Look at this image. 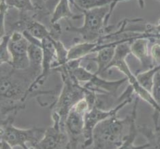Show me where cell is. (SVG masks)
Instances as JSON below:
<instances>
[{"mask_svg":"<svg viewBox=\"0 0 160 149\" xmlns=\"http://www.w3.org/2000/svg\"><path fill=\"white\" fill-rule=\"evenodd\" d=\"M54 70L58 72L62 76L63 86L58 98L51 106V108L53 112L60 117L64 126L68 113L81 99L85 97L87 89L81 85L66 64L56 67Z\"/></svg>","mask_w":160,"mask_h":149,"instance_id":"6da1fadb","label":"cell"},{"mask_svg":"<svg viewBox=\"0 0 160 149\" xmlns=\"http://www.w3.org/2000/svg\"><path fill=\"white\" fill-rule=\"evenodd\" d=\"M130 115L120 119L117 115L98 123L93 132V148H121L128 136L125 133L130 124Z\"/></svg>","mask_w":160,"mask_h":149,"instance_id":"7a4b0ae2","label":"cell"},{"mask_svg":"<svg viewBox=\"0 0 160 149\" xmlns=\"http://www.w3.org/2000/svg\"><path fill=\"white\" fill-rule=\"evenodd\" d=\"M107 5L91 10H79L83 14L84 23L81 27H75L68 21V32H75L81 38L82 42H96L105 36L106 29L111 17L110 6Z\"/></svg>","mask_w":160,"mask_h":149,"instance_id":"3957f363","label":"cell"},{"mask_svg":"<svg viewBox=\"0 0 160 149\" xmlns=\"http://www.w3.org/2000/svg\"><path fill=\"white\" fill-rule=\"evenodd\" d=\"M17 112H12L5 119H2L0 140H5L12 148L17 147L25 149L35 148L42 139L46 129L36 127L29 129L16 127L13 123Z\"/></svg>","mask_w":160,"mask_h":149,"instance_id":"277c9868","label":"cell"},{"mask_svg":"<svg viewBox=\"0 0 160 149\" xmlns=\"http://www.w3.org/2000/svg\"><path fill=\"white\" fill-rule=\"evenodd\" d=\"M89 106L85 97L81 99L68 113L65 121V129L69 137L67 148H84L83 136L85 115L89 110Z\"/></svg>","mask_w":160,"mask_h":149,"instance_id":"5b68a950","label":"cell"},{"mask_svg":"<svg viewBox=\"0 0 160 149\" xmlns=\"http://www.w3.org/2000/svg\"><path fill=\"white\" fill-rule=\"evenodd\" d=\"M132 100H125L117 105L114 108L104 110L95 106L93 108L87 112L85 115V123H84L83 136L85 137L84 148L92 146L93 144V132L96 126L100 122L106 118L115 116L118 112L124 106L129 104Z\"/></svg>","mask_w":160,"mask_h":149,"instance_id":"8992f818","label":"cell"},{"mask_svg":"<svg viewBox=\"0 0 160 149\" xmlns=\"http://www.w3.org/2000/svg\"><path fill=\"white\" fill-rule=\"evenodd\" d=\"M53 123L46 129L44 135L35 148L56 149L67 148L69 137L62 123L61 118L58 114L52 112Z\"/></svg>","mask_w":160,"mask_h":149,"instance_id":"52a82bcc","label":"cell"},{"mask_svg":"<svg viewBox=\"0 0 160 149\" xmlns=\"http://www.w3.org/2000/svg\"><path fill=\"white\" fill-rule=\"evenodd\" d=\"M30 42L22 32L14 31L10 33L8 44L12 57L10 67L16 70H26L29 67L28 48Z\"/></svg>","mask_w":160,"mask_h":149,"instance_id":"ba28073f","label":"cell"},{"mask_svg":"<svg viewBox=\"0 0 160 149\" xmlns=\"http://www.w3.org/2000/svg\"><path fill=\"white\" fill-rule=\"evenodd\" d=\"M41 47L43 51L42 68L41 74L29 87V91L32 93H33L36 91L38 86L43 85L50 74L51 70H52L53 65L56 62V50L51 36L41 40Z\"/></svg>","mask_w":160,"mask_h":149,"instance_id":"9c48e42d","label":"cell"},{"mask_svg":"<svg viewBox=\"0 0 160 149\" xmlns=\"http://www.w3.org/2000/svg\"><path fill=\"white\" fill-rule=\"evenodd\" d=\"M130 42H122L117 45L115 55L106 68V72L112 67H115L125 76L129 84H132L136 82L137 79L136 76L132 72L126 61L128 56L131 54Z\"/></svg>","mask_w":160,"mask_h":149,"instance_id":"30bf717a","label":"cell"},{"mask_svg":"<svg viewBox=\"0 0 160 149\" xmlns=\"http://www.w3.org/2000/svg\"><path fill=\"white\" fill-rule=\"evenodd\" d=\"M22 33L30 42L28 48L29 67L28 70L35 81L41 74L42 68L43 51L41 47V41L30 36L26 31L22 32Z\"/></svg>","mask_w":160,"mask_h":149,"instance_id":"8fae6325","label":"cell"},{"mask_svg":"<svg viewBox=\"0 0 160 149\" xmlns=\"http://www.w3.org/2000/svg\"><path fill=\"white\" fill-rule=\"evenodd\" d=\"M126 81H128L126 77L117 81H108L93 73L89 82L85 83L83 86L87 89L95 91L96 93L108 94L113 97H117L119 88Z\"/></svg>","mask_w":160,"mask_h":149,"instance_id":"7c38bea8","label":"cell"},{"mask_svg":"<svg viewBox=\"0 0 160 149\" xmlns=\"http://www.w3.org/2000/svg\"><path fill=\"white\" fill-rule=\"evenodd\" d=\"M128 40H119L115 42H111L108 43L100 44L97 47L96 52L97 56L94 58L88 59L92 62H95L97 67V70L96 72V75L100 76L106 72V68L108 66L110 63L115 55V48L117 45L122 42H127Z\"/></svg>","mask_w":160,"mask_h":149,"instance_id":"4fadbf2b","label":"cell"},{"mask_svg":"<svg viewBox=\"0 0 160 149\" xmlns=\"http://www.w3.org/2000/svg\"><path fill=\"white\" fill-rule=\"evenodd\" d=\"M149 42V39L144 36H139L130 42L131 54L139 60L141 66L145 70L154 67L148 50Z\"/></svg>","mask_w":160,"mask_h":149,"instance_id":"5bb4252c","label":"cell"},{"mask_svg":"<svg viewBox=\"0 0 160 149\" xmlns=\"http://www.w3.org/2000/svg\"><path fill=\"white\" fill-rule=\"evenodd\" d=\"M160 112L154 110L153 120L155 129L148 128L145 125L138 126V133L142 134L147 140L148 148H160V126L159 125V118Z\"/></svg>","mask_w":160,"mask_h":149,"instance_id":"9a60e30c","label":"cell"},{"mask_svg":"<svg viewBox=\"0 0 160 149\" xmlns=\"http://www.w3.org/2000/svg\"><path fill=\"white\" fill-rule=\"evenodd\" d=\"M70 0H58L52 13L51 25L58 23L62 19H66L67 21L70 19L76 20L83 17V14L76 15L72 12L70 6Z\"/></svg>","mask_w":160,"mask_h":149,"instance_id":"2e32d148","label":"cell"},{"mask_svg":"<svg viewBox=\"0 0 160 149\" xmlns=\"http://www.w3.org/2000/svg\"><path fill=\"white\" fill-rule=\"evenodd\" d=\"M100 44L98 42H81L68 49V62L71 60H77L83 59L93 52H96L98 46Z\"/></svg>","mask_w":160,"mask_h":149,"instance_id":"e0dca14e","label":"cell"},{"mask_svg":"<svg viewBox=\"0 0 160 149\" xmlns=\"http://www.w3.org/2000/svg\"><path fill=\"white\" fill-rule=\"evenodd\" d=\"M33 17L30 18L27 22L25 31L28 32L30 36L40 41L44 39L45 37L50 36V30H48L47 27L40 22L33 19Z\"/></svg>","mask_w":160,"mask_h":149,"instance_id":"ac0fdd59","label":"cell"},{"mask_svg":"<svg viewBox=\"0 0 160 149\" xmlns=\"http://www.w3.org/2000/svg\"><path fill=\"white\" fill-rule=\"evenodd\" d=\"M159 70L160 65H159V66H155L142 72H139V73L136 74L135 76L137 81L140 84V85L151 93L154 76L155 74L157 73V72Z\"/></svg>","mask_w":160,"mask_h":149,"instance_id":"d6986e66","label":"cell"},{"mask_svg":"<svg viewBox=\"0 0 160 149\" xmlns=\"http://www.w3.org/2000/svg\"><path fill=\"white\" fill-rule=\"evenodd\" d=\"M113 1L114 0H70V2L78 10H87L110 5Z\"/></svg>","mask_w":160,"mask_h":149,"instance_id":"ffe728a7","label":"cell"},{"mask_svg":"<svg viewBox=\"0 0 160 149\" xmlns=\"http://www.w3.org/2000/svg\"><path fill=\"white\" fill-rule=\"evenodd\" d=\"M52 42L55 47L57 55L56 62L52 67V70H54L56 67L63 66L68 62V49L65 47L64 44L59 40H56L52 37Z\"/></svg>","mask_w":160,"mask_h":149,"instance_id":"44dd1931","label":"cell"},{"mask_svg":"<svg viewBox=\"0 0 160 149\" xmlns=\"http://www.w3.org/2000/svg\"><path fill=\"white\" fill-rule=\"evenodd\" d=\"M9 7L18 10L19 12H37L32 0H3Z\"/></svg>","mask_w":160,"mask_h":149,"instance_id":"7402d4cb","label":"cell"},{"mask_svg":"<svg viewBox=\"0 0 160 149\" xmlns=\"http://www.w3.org/2000/svg\"><path fill=\"white\" fill-rule=\"evenodd\" d=\"M0 61L1 65L8 64L10 66L12 62L10 52L8 48V44L10 38V33H7L5 36L0 37Z\"/></svg>","mask_w":160,"mask_h":149,"instance_id":"603a6c76","label":"cell"},{"mask_svg":"<svg viewBox=\"0 0 160 149\" xmlns=\"http://www.w3.org/2000/svg\"><path fill=\"white\" fill-rule=\"evenodd\" d=\"M151 94L155 102L160 107V70L157 72L154 76Z\"/></svg>","mask_w":160,"mask_h":149,"instance_id":"cb8c5ba5","label":"cell"},{"mask_svg":"<svg viewBox=\"0 0 160 149\" xmlns=\"http://www.w3.org/2000/svg\"><path fill=\"white\" fill-rule=\"evenodd\" d=\"M153 42L150 49V55L155 66L160 65V42L158 41H153Z\"/></svg>","mask_w":160,"mask_h":149,"instance_id":"d4e9b609","label":"cell"},{"mask_svg":"<svg viewBox=\"0 0 160 149\" xmlns=\"http://www.w3.org/2000/svg\"><path fill=\"white\" fill-rule=\"evenodd\" d=\"M32 2L36 7V11L42 10L45 7V0H32Z\"/></svg>","mask_w":160,"mask_h":149,"instance_id":"484cf974","label":"cell"},{"mask_svg":"<svg viewBox=\"0 0 160 149\" xmlns=\"http://www.w3.org/2000/svg\"><path fill=\"white\" fill-rule=\"evenodd\" d=\"M0 145H1V148L2 149H4V148H12V147H10V145L7 142H6L5 140H0Z\"/></svg>","mask_w":160,"mask_h":149,"instance_id":"4316f807","label":"cell"},{"mask_svg":"<svg viewBox=\"0 0 160 149\" xmlns=\"http://www.w3.org/2000/svg\"><path fill=\"white\" fill-rule=\"evenodd\" d=\"M138 3H139V6L141 7V8L143 9L144 7V0H138Z\"/></svg>","mask_w":160,"mask_h":149,"instance_id":"83f0119b","label":"cell"},{"mask_svg":"<svg viewBox=\"0 0 160 149\" xmlns=\"http://www.w3.org/2000/svg\"><path fill=\"white\" fill-rule=\"evenodd\" d=\"M150 41L151 42H153V41H158L159 42H160V37L159 38H148Z\"/></svg>","mask_w":160,"mask_h":149,"instance_id":"f1b7e54d","label":"cell"},{"mask_svg":"<svg viewBox=\"0 0 160 149\" xmlns=\"http://www.w3.org/2000/svg\"><path fill=\"white\" fill-rule=\"evenodd\" d=\"M46 2H49V1H51V0H45Z\"/></svg>","mask_w":160,"mask_h":149,"instance_id":"f546056e","label":"cell"},{"mask_svg":"<svg viewBox=\"0 0 160 149\" xmlns=\"http://www.w3.org/2000/svg\"><path fill=\"white\" fill-rule=\"evenodd\" d=\"M158 2H160V0H158Z\"/></svg>","mask_w":160,"mask_h":149,"instance_id":"4dcf8cb0","label":"cell"},{"mask_svg":"<svg viewBox=\"0 0 160 149\" xmlns=\"http://www.w3.org/2000/svg\"><path fill=\"white\" fill-rule=\"evenodd\" d=\"M158 38H159V37H158Z\"/></svg>","mask_w":160,"mask_h":149,"instance_id":"1f68e13d","label":"cell"}]
</instances>
